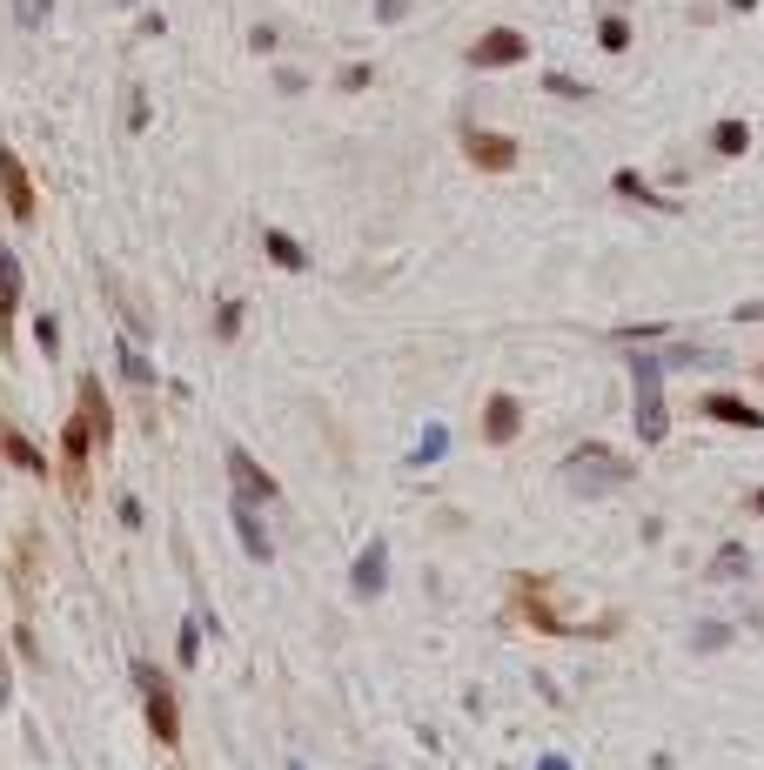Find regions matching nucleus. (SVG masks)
<instances>
[{
	"label": "nucleus",
	"mask_w": 764,
	"mask_h": 770,
	"mask_svg": "<svg viewBox=\"0 0 764 770\" xmlns=\"http://www.w3.org/2000/svg\"><path fill=\"white\" fill-rule=\"evenodd\" d=\"M563 483H570V496H610V489L630 483V462L617 449H604V442H584L563 462Z\"/></svg>",
	"instance_id": "f257e3e1"
},
{
	"label": "nucleus",
	"mask_w": 764,
	"mask_h": 770,
	"mask_svg": "<svg viewBox=\"0 0 764 770\" xmlns=\"http://www.w3.org/2000/svg\"><path fill=\"white\" fill-rule=\"evenodd\" d=\"M630 382H637V436L664 442L671 409H664V362L657 355H630Z\"/></svg>",
	"instance_id": "f03ea898"
},
{
	"label": "nucleus",
	"mask_w": 764,
	"mask_h": 770,
	"mask_svg": "<svg viewBox=\"0 0 764 770\" xmlns=\"http://www.w3.org/2000/svg\"><path fill=\"white\" fill-rule=\"evenodd\" d=\"M135 683H141V704H148V730H155L161 744H175L181 737V704H175V690H168V677H161L155 663H135Z\"/></svg>",
	"instance_id": "7ed1b4c3"
},
{
	"label": "nucleus",
	"mask_w": 764,
	"mask_h": 770,
	"mask_svg": "<svg viewBox=\"0 0 764 770\" xmlns=\"http://www.w3.org/2000/svg\"><path fill=\"white\" fill-rule=\"evenodd\" d=\"M523 54H530V41H523L517 27H490V34H483V41H476L470 54H463V61H470V67H483V74H490V67H517Z\"/></svg>",
	"instance_id": "20e7f679"
},
{
	"label": "nucleus",
	"mask_w": 764,
	"mask_h": 770,
	"mask_svg": "<svg viewBox=\"0 0 764 770\" xmlns=\"http://www.w3.org/2000/svg\"><path fill=\"white\" fill-rule=\"evenodd\" d=\"M0 195H7V215L14 221H34V181H27L14 148H0Z\"/></svg>",
	"instance_id": "39448f33"
},
{
	"label": "nucleus",
	"mask_w": 764,
	"mask_h": 770,
	"mask_svg": "<svg viewBox=\"0 0 764 770\" xmlns=\"http://www.w3.org/2000/svg\"><path fill=\"white\" fill-rule=\"evenodd\" d=\"M463 154H470L483 175H503V168H517V141H503V134H483V128L463 134Z\"/></svg>",
	"instance_id": "423d86ee"
},
{
	"label": "nucleus",
	"mask_w": 764,
	"mask_h": 770,
	"mask_svg": "<svg viewBox=\"0 0 764 770\" xmlns=\"http://www.w3.org/2000/svg\"><path fill=\"white\" fill-rule=\"evenodd\" d=\"M228 476H235V496H255V503H275V476L262 462H248V449H228Z\"/></svg>",
	"instance_id": "0eeeda50"
},
{
	"label": "nucleus",
	"mask_w": 764,
	"mask_h": 770,
	"mask_svg": "<svg viewBox=\"0 0 764 770\" xmlns=\"http://www.w3.org/2000/svg\"><path fill=\"white\" fill-rule=\"evenodd\" d=\"M382 583H389V543H369L356 556V570H349V590L369 603V596H382Z\"/></svg>",
	"instance_id": "6e6552de"
},
{
	"label": "nucleus",
	"mask_w": 764,
	"mask_h": 770,
	"mask_svg": "<svg viewBox=\"0 0 764 770\" xmlns=\"http://www.w3.org/2000/svg\"><path fill=\"white\" fill-rule=\"evenodd\" d=\"M235 536H242V550L255 556V563H269V556H275V536L262 529V516L248 509V496H235Z\"/></svg>",
	"instance_id": "1a4fd4ad"
},
{
	"label": "nucleus",
	"mask_w": 764,
	"mask_h": 770,
	"mask_svg": "<svg viewBox=\"0 0 764 770\" xmlns=\"http://www.w3.org/2000/svg\"><path fill=\"white\" fill-rule=\"evenodd\" d=\"M517 429H523L517 396H490V409H483V442H496V449H503V442L517 436Z\"/></svg>",
	"instance_id": "9d476101"
},
{
	"label": "nucleus",
	"mask_w": 764,
	"mask_h": 770,
	"mask_svg": "<svg viewBox=\"0 0 764 770\" xmlns=\"http://www.w3.org/2000/svg\"><path fill=\"white\" fill-rule=\"evenodd\" d=\"M14 308H21V262H14V248L0 242V335L14 329Z\"/></svg>",
	"instance_id": "9b49d317"
},
{
	"label": "nucleus",
	"mask_w": 764,
	"mask_h": 770,
	"mask_svg": "<svg viewBox=\"0 0 764 770\" xmlns=\"http://www.w3.org/2000/svg\"><path fill=\"white\" fill-rule=\"evenodd\" d=\"M704 416L738 422V429H764V409H751V402H738V396H704Z\"/></svg>",
	"instance_id": "f8f14e48"
},
{
	"label": "nucleus",
	"mask_w": 764,
	"mask_h": 770,
	"mask_svg": "<svg viewBox=\"0 0 764 770\" xmlns=\"http://www.w3.org/2000/svg\"><path fill=\"white\" fill-rule=\"evenodd\" d=\"M262 248H269L275 268H309V248L295 242V235H282V228H269V235H262Z\"/></svg>",
	"instance_id": "ddd939ff"
},
{
	"label": "nucleus",
	"mask_w": 764,
	"mask_h": 770,
	"mask_svg": "<svg viewBox=\"0 0 764 770\" xmlns=\"http://www.w3.org/2000/svg\"><path fill=\"white\" fill-rule=\"evenodd\" d=\"M0 449H7V462H14V469H34V476L47 469V462H41V449H34V442H27L21 429H0Z\"/></svg>",
	"instance_id": "4468645a"
},
{
	"label": "nucleus",
	"mask_w": 764,
	"mask_h": 770,
	"mask_svg": "<svg viewBox=\"0 0 764 770\" xmlns=\"http://www.w3.org/2000/svg\"><path fill=\"white\" fill-rule=\"evenodd\" d=\"M617 195H630V201H644V208H671V195H651V181L644 175H630V168H617V181H610Z\"/></svg>",
	"instance_id": "2eb2a0df"
},
{
	"label": "nucleus",
	"mask_w": 764,
	"mask_h": 770,
	"mask_svg": "<svg viewBox=\"0 0 764 770\" xmlns=\"http://www.w3.org/2000/svg\"><path fill=\"white\" fill-rule=\"evenodd\" d=\"M443 449H450V429H443V422H429L423 442H416V456H409V469H429V462L443 456Z\"/></svg>",
	"instance_id": "dca6fc26"
},
{
	"label": "nucleus",
	"mask_w": 764,
	"mask_h": 770,
	"mask_svg": "<svg viewBox=\"0 0 764 770\" xmlns=\"http://www.w3.org/2000/svg\"><path fill=\"white\" fill-rule=\"evenodd\" d=\"M597 47H604V54H624V47H630V21H624V14H604V27H597Z\"/></svg>",
	"instance_id": "f3484780"
},
{
	"label": "nucleus",
	"mask_w": 764,
	"mask_h": 770,
	"mask_svg": "<svg viewBox=\"0 0 764 770\" xmlns=\"http://www.w3.org/2000/svg\"><path fill=\"white\" fill-rule=\"evenodd\" d=\"M711 141H718V154H744V148H751V134H744V121H724V128L711 134Z\"/></svg>",
	"instance_id": "a211bd4d"
},
{
	"label": "nucleus",
	"mask_w": 764,
	"mask_h": 770,
	"mask_svg": "<svg viewBox=\"0 0 764 770\" xmlns=\"http://www.w3.org/2000/svg\"><path fill=\"white\" fill-rule=\"evenodd\" d=\"M235 329H242V302H222V308H215V335L235 342Z\"/></svg>",
	"instance_id": "6ab92c4d"
},
{
	"label": "nucleus",
	"mask_w": 764,
	"mask_h": 770,
	"mask_svg": "<svg viewBox=\"0 0 764 770\" xmlns=\"http://www.w3.org/2000/svg\"><path fill=\"white\" fill-rule=\"evenodd\" d=\"M744 570V550L731 543V550H718V563H711V576H738Z\"/></svg>",
	"instance_id": "aec40b11"
},
{
	"label": "nucleus",
	"mask_w": 764,
	"mask_h": 770,
	"mask_svg": "<svg viewBox=\"0 0 764 770\" xmlns=\"http://www.w3.org/2000/svg\"><path fill=\"white\" fill-rule=\"evenodd\" d=\"M121 369H128V382H148V355H135V349H121Z\"/></svg>",
	"instance_id": "412c9836"
},
{
	"label": "nucleus",
	"mask_w": 764,
	"mask_h": 770,
	"mask_svg": "<svg viewBox=\"0 0 764 770\" xmlns=\"http://www.w3.org/2000/svg\"><path fill=\"white\" fill-rule=\"evenodd\" d=\"M195 657H202V630L188 623V630H181V663H195Z\"/></svg>",
	"instance_id": "4be33fe9"
},
{
	"label": "nucleus",
	"mask_w": 764,
	"mask_h": 770,
	"mask_svg": "<svg viewBox=\"0 0 764 770\" xmlns=\"http://www.w3.org/2000/svg\"><path fill=\"white\" fill-rule=\"evenodd\" d=\"M34 335H41V349H54V342H61V322H54V315H41V322H34Z\"/></svg>",
	"instance_id": "5701e85b"
},
{
	"label": "nucleus",
	"mask_w": 764,
	"mask_h": 770,
	"mask_svg": "<svg viewBox=\"0 0 764 770\" xmlns=\"http://www.w3.org/2000/svg\"><path fill=\"white\" fill-rule=\"evenodd\" d=\"M409 14V0H376V21H403Z\"/></svg>",
	"instance_id": "b1692460"
},
{
	"label": "nucleus",
	"mask_w": 764,
	"mask_h": 770,
	"mask_svg": "<svg viewBox=\"0 0 764 770\" xmlns=\"http://www.w3.org/2000/svg\"><path fill=\"white\" fill-rule=\"evenodd\" d=\"M537 770H570V757H543V764Z\"/></svg>",
	"instance_id": "393cba45"
},
{
	"label": "nucleus",
	"mask_w": 764,
	"mask_h": 770,
	"mask_svg": "<svg viewBox=\"0 0 764 770\" xmlns=\"http://www.w3.org/2000/svg\"><path fill=\"white\" fill-rule=\"evenodd\" d=\"M751 509H764V489H758V496H751Z\"/></svg>",
	"instance_id": "a878e982"
},
{
	"label": "nucleus",
	"mask_w": 764,
	"mask_h": 770,
	"mask_svg": "<svg viewBox=\"0 0 764 770\" xmlns=\"http://www.w3.org/2000/svg\"><path fill=\"white\" fill-rule=\"evenodd\" d=\"M289 770H302V764H289Z\"/></svg>",
	"instance_id": "bb28decb"
},
{
	"label": "nucleus",
	"mask_w": 764,
	"mask_h": 770,
	"mask_svg": "<svg viewBox=\"0 0 764 770\" xmlns=\"http://www.w3.org/2000/svg\"><path fill=\"white\" fill-rule=\"evenodd\" d=\"M121 7H128V0H121Z\"/></svg>",
	"instance_id": "cd10ccee"
}]
</instances>
